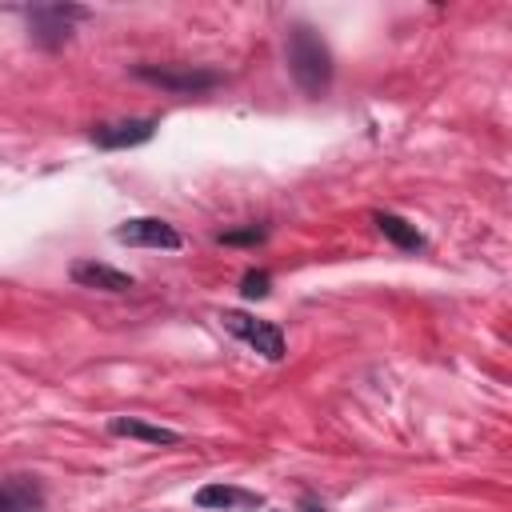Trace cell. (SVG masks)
Listing matches in <instances>:
<instances>
[{
    "label": "cell",
    "mask_w": 512,
    "mask_h": 512,
    "mask_svg": "<svg viewBox=\"0 0 512 512\" xmlns=\"http://www.w3.org/2000/svg\"><path fill=\"white\" fill-rule=\"evenodd\" d=\"M288 68L296 76V84L308 92V96H320L332 80V56H328V44L308 28V24H296L288 32Z\"/></svg>",
    "instance_id": "cell-1"
},
{
    "label": "cell",
    "mask_w": 512,
    "mask_h": 512,
    "mask_svg": "<svg viewBox=\"0 0 512 512\" xmlns=\"http://www.w3.org/2000/svg\"><path fill=\"white\" fill-rule=\"evenodd\" d=\"M224 328L236 332L244 344H252V348H256L260 356H268V360H280V356H284V336H280V328L268 324V320H252V316H244V312H224Z\"/></svg>",
    "instance_id": "cell-3"
},
{
    "label": "cell",
    "mask_w": 512,
    "mask_h": 512,
    "mask_svg": "<svg viewBox=\"0 0 512 512\" xmlns=\"http://www.w3.org/2000/svg\"><path fill=\"white\" fill-rule=\"evenodd\" d=\"M152 132H156V120H120V124H96L92 140L100 148H136L152 140Z\"/></svg>",
    "instance_id": "cell-5"
},
{
    "label": "cell",
    "mask_w": 512,
    "mask_h": 512,
    "mask_svg": "<svg viewBox=\"0 0 512 512\" xmlns=\"http://www.w3.org/2000/svg\"><path fill=\"white\" fill-rule=\"evenodd\" d=\"M116 240L120 244H136V248H180V236L172 224L156 220V216H136V220H124L116 228Z\"/></svg>",
    "instance_id": "cell-4"
},
{
    "label": "cell",
    "mask_w": 512,
    "mask_h": 512,
    "mask_svg": "<svg viewBox=\"0 0 512 512\" xmlns=\"http://www.w3.org/2000/svg\"><path fill=\"white\" fill-rule=\"evenodd\" d=\"M376 228H380L396 248H408V252H412V248H420V244H424V240H420V232H416L408 220L392 216V212H376Z\"/></svg>",
    "instance_id": "cell-10"
},
{
    "label": "cell",
    "mask_w": 512,
    "mask_h": 512,
    "mask_svg": "<svg viewBox=\"0 0 512 512\" xmlns=\"http://www.w3.org/2000/svg\"><path fill=\"white\" fill-rule=\"evenodd\" d=\"M240 292H244L248 300L268 296V272H248V276H244V284H240Z\"/></svg>",
    "instance_id": "cell-11"
},
{
    "label": "cell",
    "mask_w": 512,
    "mask_h": 512,
    "mask_svg": "<svg viewBox=\"0 0 512 512\" xmlns=\"http://www.w3.org/2000/svg\"><path fill=\"white\" fill-rule=\"evenodd\" d=\"M196 504H204V508H252L256 504V496L252 492H240V488H228V484H208V488H200L196 492Z\"/></svg>",
    "instance_id": "cell-9"
},
{
    "label": "cell",
    "mask_w": 512,
    "mask_h": 512,
    "mask_svg": "<svg viewBox=\"0 0 512 512\" xmlns=\"http://www.w3.org/2000/svg\"><path fill=\"white\" fill-rule=\"evenodd\" d=\"M72 280L80 288H100V292H128L136 280L112 264H96V260H76L72 264Z\"/></svg>",
    "instance_id": "cell-6"
},
{
    "label": "cell",
    "mask_w": 512,
    "mask_h": 512,
    "mask_svg": "<svg viewBox=\"0 0 512 512\" xmlns=\"http://www.w3.org/2000/svg\"><path fill=\"white\" fill-rule=\"evenodd\" d=\"M108 428L116 436H128V440H144V444H180V432L172 428H160V424H148V420H136V416H112Z\"/></svg>",
    "instance_id": "cell-8"
},
{
    "label": "cell",
    "mask_w": 512,
    "mask_h": 512,
    "mask_svg": "<svg viewBox=\"0 0 512 512\" xmlns=\"http://www.w3.org/2000/svg\"><path fill=\"white\" fill-rule=\"evenodd\" d=\"M40 484L28 476L0 480V512H40Z\"/></svg>",
    "instance_id": "cell-7"
},
{
    "label": "cell",
    "mask_w": 512,
    "mask_h": 512,
    "mask_svg": "<svg viewBox=\"0 0 512 512\" xmlns=\"http://www.w3.org/2000/svg\"><path fill=\"white\" fill-rule=\"evenodd\" d=\"M260 236H264L260 228H248V232H224L220 240H224V244H256Z\"/></svg>",
    "instance_id": "cell-12"
},
{
    "label": "cell",
    "mask_w": 512,
    "mask_h": 512,
    "mask_svg": "<svg viewBox=\"0 0 512 512\" xmlns=\"http://www.w3.org/2000/svg\"><path fill=\"white\" fill-rule=\"evenodd\" d=\"M140 80L164 88V92H180V96H196V92H208L220 84V72L212 68H192V64H140L136 68Z\"/></svg>",
    "instance_id": "cell-2"
}]
</instances>
